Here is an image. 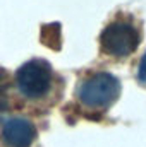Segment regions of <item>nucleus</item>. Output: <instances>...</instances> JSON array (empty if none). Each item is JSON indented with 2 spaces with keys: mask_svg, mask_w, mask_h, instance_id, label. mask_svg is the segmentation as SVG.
<instances>
[{
  "mask_svg": "<svg viewBox=\"0 0 146 147\" xmlns=\"http://www.w3.org/2000/svg\"><path fill=\"white\" fill-rule=\"evenodd\" d=\"M36 137L35 125L26 118H12L3 125L2 139L9 147H28Z\"/></svg>",
  "mask_w": 146,
  "mask_h": 147,
  "instance_id": "4",
  "label": "nucleus"
},
{
  "mask_svg": "<svg viewBox=\"0 0 146 147\" xmlns=\"http://www.w3.org/2000/svg\"><path fill=\"white\" fill-rule=\"evenodd\" d=\"M100 43L102 50L112 57H127L139 45V33L131 22L115 21L105 28Z\"/></svg>",
  "mask_w": 146,
  "mask_h": 147,
  "instance_id": "3",
  "label": "nucleus"
},
{
  "mask_svg": "<svg viewBox=\"0 0 146 147\" xmlns=\"http://www.w3.org/2000/svg\"><path fill=\"white\" fill-rule=\"evenodd\" d=\"M120 94V82L108 72L93 74L88 77L77 91L79 101L89 108H107Z\"/></svg>",
  "mask_w": 146,
  "mask_h": 147,
  "instance_id": "1",
  "label": "nucleus"
},
{
  "mask_svg": "<svg viewBox=\"0 0 146 147\" xmlns=\"http://www.w3.org/2000/svg\"><path fill=\"white\" fill-rule=\"evenodd\" d=\"M138 79L141 82H146V53L143 55V58L139 62V67H138Z\"/></svg>",
  "mask_w": 146,
  "mask_h": 147,
  "instance_id": "5",
  "label": "nucleus"
},
{
  "mask_svg": "<svg viewBox=\"0 0 146 147\" xmlns=\"http://www.w3.org/2000/svg\"><path fill=\"white\" fill-rule=\"evenodd\" d=\"M0 110H2V89H0Z\"/></svg>",
  "mask_w": 146,
  "mask_h": 147,
  "instance_id": "6",
  "label": "nucleus"
},
{
  "mask_svg": "<svg viewBox=\"0 0 146 147\" xmlns=\"http://www.w3.org/2000/svg\"><path fill=\"white\" fill-rule=\"evenodd\" d=\"M52 84V67L45 60L26 62L17 70V87L21 94L28 99L43 98Z\"/></svg>",
  "mask_w": 146,
  "mask_h": 147,
  "instance_id": "2",
  "label": "nucleus"
}]
</instances>
